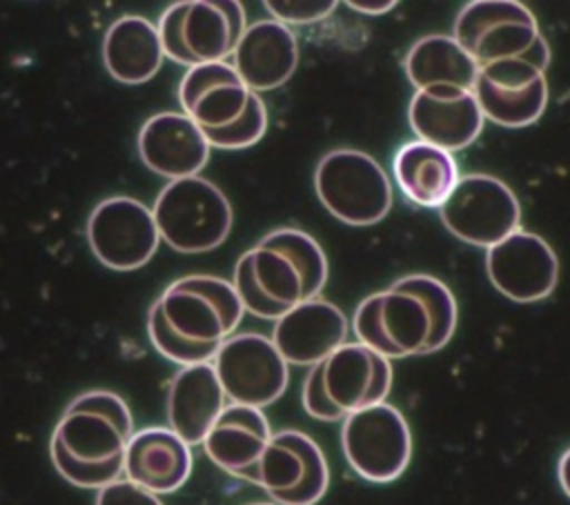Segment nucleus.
<instances>
[{
	"mask_svg": "<svg viewBox=\"0 0 570 505\" xmlns=\"http://www.w3.org/2000/svg\"><path fill=\"white\" fill-rule=\"evenodd\" d=\"M314 191L336 220L352 227L376 225L392 207L387 174L358 149L327 151L314 169Z\"/></svg>",
	"mask_w": 570,
	"mask_h": 505,
	"instance_id": "obj_4",
	"label": "nucleus"
},
{
	"mask_svg": "<svg viewBox=\"0 0 570 505\" xmlns=\"http://www.w3.org/2000/svg\"><path fill=\"white\" fill-rule=\"evenodd\" d=\"M301 403L303 409L307 412V416L323 420V423H334V420H345L343 414L330 403L325 387H323V376H321V363L309 367L305 380H303V389H301Z\"/></svg>",
	"mask_w": 570,
	"mask_h": 505,
	"instance_id": "obj_34",
	"label": "nucleus"
},
{
	"mask_svg": "<svg viewBox=\"0 0 570 505\" xmlns=\"http://www.w3.org/2000/svg\"><path fill=\"white\" fill-rule=\"evenodd\" d=\"M136 149L142 165L169 182L198 176L212 151L203 129L178 111L149 116L138 131Z\"/></svg>",
	"mask_w": 570,
	"mask_h": 505,
	"instance_id": "obj_15",
	"label": "nucleus"
},
{
	"mask_svg": "<svg viewBox=\"0 0 570 505\" xmlns=\"http://www.w3.org/2000/svg\"><path fill=\"white\" fill-rule=\"evenodd\" d=\"M191 465V445L169 427L138 429L125 449V476L156 496L180 489Z\"/></svg>",
	"mask_w": 570,
	"mask_h": 505,
	"instance_id": "obj_21",
	"label": "nucleus"
},
{
	"mask_svg": "<svg viewBox=\"0 0 570 505\" xmlns=\"http://www.w3.org/2000/svg\"><path fill=\"white\" fill-rule=\"evenodd\" d=\"M405 73L414 89L452 85L470 89L476 82L479 65L463 51L454 36L432 33L416 40L405 56Z\"/></svg>",
	"mask_w": 570,
	"mask_h": 505,
	"instance_id": "obj_25",
	"label": "nucleus"
},
{
	"mask_svg": "<svg viewBox=\"0 0 570 505\" xmlns=\"http://www.w3.org/2000/svg\"><path fill=\"white\" fill-rule=\"evenodd\" d=\"M265 9L272 13L274 20L292 27V24H312L327 18L334 9V0H265Z\"/></svg>",
	"mask_w": 570,
	"mask_h": 505,
	"instance_id": "obj_32",
	"label": "nucleus"
},
{
	"mask_svg": "<svg viewBox=\"0 0 570 505\" xmlns=\"http://www.w3.org/2000/svg\"><path fill=\"white\" fill-rule=\"evenodd\" d=\"M439 214L454 238L485 249L505 240L521 222V205L514 191L488 174L459 178Z\"/></svg>",
	"mask_w": 570,
	"mask_h": 505,
	"instance_id": "obj_8",
	"label": "nucleus"
},
{
	"mask_svg": "<svg viewBox=\"0 0 570 505\" xmlns=\"http://www.w3.org/2000/svg\"><path fill=\"white\" fill-rule=\"evenodd\" d=\"M100 58L107 73L116 82H149L165 60L158 24L136 13H125L116 18L102 36Z\"/></svg>",
	"mask_w": 570,
	"mask_h": 505,
	"instance_id": "obj_23",
	"label": "nucleus"
},
{
	"mask_svg": "<svg viewBox=\"0 0 570 505\" xmlns=\"http://www.w3.org/2000/svg\"><path fill=\"white\" fill-rule=\"evenodd\" d=\"M539 36L534 13L517 0H472L454 20V40L479 67L523 58Z\"/></svg>",
	"mask_w": 570,
	"mask_h": 505,
	"instance_id": "obj_10",
	"label": "nucleus"
},
{
	"mask_svg": "<svg viewBox=\"0 0 570 505\" xmlns=\"http://www.w3.org/2000/svg\"><path fill=\"white\" fill-rule=\"evenodd\" d=\"M245 29V7L236 0H178L158 20L165 58L187 69L225 62Z\"/></svg>",
	"mask_w": 570,
	"mask_h": 505,
	"instance_id": "obj_2",
	"label": "nucleus"
},
{
	"mask_svg": "<svg viewBox=\"0 0 570 505\" xmlns=\"http://www.w3.org/2000/svg\"><path fill=\"white\" fill-rule=\"evenodd\" d=\"M96 505H165L149 489L131 483L129 478H118L96 494Z\"/></svg>",
	"mask_w": 570,
	"mask_h": 505,
	"instance_id": "obj_35",
	"label": "nucleus"
},
{
	"mask_svg": "<svg viewBox=\"0 0 570 505\" xmlns=\"http://www.w3.org/2000/svg\"><path fill=\"white\" fill-rule=\"evenodd\" d=\"M392 174L401 194L416 207L428 209H439L461 178L454 156L423 140H410L399 147Z\"/></svg>",
	"mask_w": 570,
	"mask_h": 505,
	"instance_id": "obj_24",
	"label": "nucleus"
},
{
	"mask_svg": "<svg viewBox=\"0 0 570 505\" xmlns=\"http://www.w3.org/2000/svg\"><path fill=\"white\" fill-rule=\"evenodd\" d=\"M356 343L392 358L432 354L434 323L425 303L394 287L365 296L352 318Z\"/></svg>",
	"mask_w": 570,
	"mask_h": 505,
	"instance_id": "obj_7",
	"label": "nucleus"
},
{
	"mask_svg": "<svg viewBox=\"0 0 570 505\" xmlns=\"http://www.w3.org/2000/svg\"><path fill=\"white\" fill-rule=\"evenodd\" d=\"M131 436L105 414L67 407L53 427L51 440L80 463H109L125 456Z\"/></svg>",
	"mask_w": 570,
	"mask_h": 505,
	"instance_id": "obj_26",
	"label": "nucleus"
},
{
	"mask_svg": "<svg viewBox=\"0 0 570 505\" xmlns=\"http://www.w3.org/2000/svg\"><path fill=\"white\" fill-rule=\"evenodd\" d=\"M156 303L176 334L207 345H220L234 336L245 314L232 280L209 274H189L174 280Z\"/></svg>",
	"mask_w": 570,
	"mask_h": 505,
	"instance_id": "obj_5",
	"label": "nucleus"
},
{
	"mask_svg": "<svg viewBox=\"0 0 570 505\" xmlns=\"http://www.w3.org/2000/svg\"><path fill=\"white\" fill-rule=\"evenodd\" d=\"M160 240L178 254H205L220 247L234 211L218 185L203 176L167 182L151 207Z\"/></svg>",
	"mask_w": 570,
	"mask_h": 505,
	"instance_id": "obj_1",
	"label": "nucleus"
},
{
	"mask_svg": "<svg viewBox=\"0 0 570 505\" xmlns=\"http://www.w3.org/2000/svg\"><path fill=\"white\" fill-rule=\"evenodd\" d=\"M252 271L261 291L285 314L296 305L318 298L327 283V258L307 231L278 227L252 249Z\"/></svg>",
	"mask_w": 570,
	"mask_h": 505,
	"instance_id": "obj_3",
	"label": "nucleus"
},
{
	"mask_svg": "<svg viewBox=\"0 0 570 505\" xmlns=\"http://www.w3.org/2000/svg\"><path fill=\"white\" fill-rule=\"evenodd\" d=\"M67 407L69 409H89V412L105 414L107 418L118 423L122 429L134 434V416H131L127 403L118 394H114V392L91 389V392H85V394L76 396Z\"/></svg>",
	"mask_w": 570,
	"mask_h": 505,
	"instance_id": "obj_33",
	"label": "nucleus"
},
{
	"mask_svg": "<svg viewBox=\"0 0 570 505\" xmlns=\"http://www.w3.org/2000/svg\"><path fill=\"white\" fill-rule=\"evenodd\" d=\"M330 403L347 418L354 412L385 403L392 389V363L361 343H343L321 363Z\"/></svg>",
	"mask_w": 570,
	"mask_h": 505,
	"instance_id": "obj_16",
	"label": "nucleus"
},
{
	"mask_svg": "<svg viewBox=\"0 0 570 505\" xmlns=\"http://www.w3.org/2000/svg\"><path fill=\"white\" fill-rule=\"evenodd\" d=\"M483 111L470 89L434 85L414 91L407 107V122L419 140L445 151H461L483 129Z\"/></svg>",
	"mask_w": 570,
	"mask_h": 505,
	"instance_id": "obj_14",
	"label": "nucleus"
},
{
	"mask_svg": "<svg viewBox=\"0 0 570 505\" xmlns=\"http://www.w3.org/2000/svg\"><path fill=\"white\" fill-rule=\"evenodd\" d=\"M249 505H278V503H274V501H272V503H249Z\"/></svg>",
	"mask_w": 570,
	"mask_h": 505,
	"instance_id": "obj_38",
	"label": "nucleus"
},
{
	"mask_svg": "<svg viewBox=\"0 0 570 505\" xmlns=\"http://www.w3.org/2000/svg\"><path fill=\"white\" fill-rule=\"evenodd\" d=\"M557 478H559V485H561L563 494L570 498V447H568V449L561 454V458H559Z\"/></svg>",
	"mask_w": 570,
	"mask_h": 505,
	"instance_id": "obj_37",
	"label": "nucleus"
},
{
	"mask_svg": "<svg viewBox=\"0 0 570 505\" xmlns=\"http://www.w3.org/2000/svg\"><path fill=\"white\" fill-rule=\"evenodd\" d=\"M232 65L254 93L283 87L298 67V38L274 18L256 20L240 36Z\"/></svg>",
	"mask_w": 570,
	"mask_h": 505,
	"instance_id": "obj_18",
	"label": "nucleus"
},
{
	"mask_svg": "<svg viewBox=\"0 0 570 505\" xmlns=\"http://www.w3.org/2000/svg\"><path fill=\"white\" fill-rule=\"evenodd\" d=\"M252 91L232 62L189 67L178 85V102L200 129H223L247 109Z\"/></svg>",
	"mask_w": 570,
	"mask_h": 505,
	"instance_id": "obj_19",
	"label": "nucleus"
},
{
	"mask_svg": "<svg viewBox=\"0 0 570 505\" xmlns=\"http://www.w3.org/2000/svg\"><path fill=\"white\" fill-rule=\"evenodd\" d=\"M49 456L56 472L71 485L85 489H102L105 485L114 483L125 474V456L109 461V463H80L69 456L62 445L49 438Z\"/></svg>",
	"mask_w": 570,
	"mask_h": 505,
	"instance_id": "obj_30",
	"label": "nucleus"
},
{
	"mask_svg": "<svg viewBox=\"0 0 570 505\" xmlns=\"http://www.w3.org/2000/svg\"><path fill=\"white\" fill-rule=\"evenodd\" d=\"M227 405L212 363L180 367L167 389V420L187 445H203Z\"/></svg>",
	"mask_w": 570,
	"mask_h": 505,
	"instance_id": "obj_22",
	"label": "nucleus"
},
{
	"mask_svg": "<svg viewBox=\"0 0 570 505\" xmlns=\"http://www.w3.org/2000/svg\"><path fill=\"white\" fill-rule=\"evenodd\" d=\"M350 9L358 11V13H367V16H381V13H387L396 7L394 0H347L345 2Z\"/></svg>",
	"mask_w": 570,
	"mask_h": 505,
	"instance_id": "obj_36",
	"label": "nucleus"
},
{
	"mask_svg": "<svg viewBox=\"0 0 570 505\" xmlns=\"http://www.w3.org/2000/svg\"><path fill=\"white\" fill-rule=\"evenodd\" d=\"M147 336H149L151 345L156 347V351L160 356H165L167 360H171V363H176L180 367L212 363L216 351H218V347H220V345H207V343H191V340L183 338L180 334H176L169 327V323L165 320L158 303H154L149 307Z\"/></svg>",
	"mask_w": 570,
	"mask_h": 505,
	"instance_id": "obj_28",
	"label": "nucleus"
},
{
	"mask_svg": "<svg viewBox=\"0 0 570 505\" xmlns=\"http://www.w3.org/2000/svg\"><path fill=\"white\" fill-rule=\"evenodd\" d=\"M85 231L94 258L114 271L145 267L160 245L151 209L131 196L100 200L91 209Z\"/></svg>",
	"mask_w": 570,
	"mask_h": 505,
	"instance_id": "obj_11",
	"label": "nucleus"
},
{
	"mask_svg": "<svg viewBox=\"0 0 570 505\" xmlns=\"http://www.w3.org/2000/svg\"><path fill=\"white\" fill-rule=\"evenodd\" d=\"M272 440V427L263 409L227 403L203 440L207 458L223 472L254 483L256 465Z\"/></svg>",
	"mask_w": 570,
	"mask_h": 505,
	"instance_id": "obj_20",
	"label": "nucleus"
},
{
	"mask_svg": "<svg viewBox=\"0 0 570 505\" xmlns=\"http://www.w3.org/2000/svg\"><path fill=\"white\" fill-rule=\"evenodd\" d=\"M267 131V109L258 93L252 91V98L247 102V109L238 120L223 129H203L209 147L225 149V151H238L256 145Z\"/></svg>",
	"mask_w": 570,
	"mask_h": 505,
	"instance_id": "obj_29",
	"label": "nucleus"
},
{
	"mask_svg": "<svg viewBox=\"0 0 570 505\" xmlns=\"http://www.w3.org/2000/svg\"><path fill=\"white\" fill-rule=\"evenodd\" d=\"M232 285L245 307L247 314L256 316V318H263V320H278L281 316H285V311L274 305L258 287L256 278H254V271H252V258L249 254L245 251L236 265H234V276H232Z\"/></svg>",
	"mask_w": 570,
	"mask_h": 505,
	"instance_id": "obj_31",
	"label": "nucleus"
},
{
	"mask_svg": "<svg viewBox=\"0 0 570 505\" xmlns=\"http://www.w3.org/2000/svg\"><path fill=\"white\" fill-rule=\"evenodd\" d=\"M394 289L399 291H407L416 298H421L432 316L434 323V331H432V351L443 349L454 329H456V300L450 291V287L445 283H441L434 276L428 274H410L399 278L396 283H392Z\"/></svg>",
	"mask_w": 570,
	"mask_h": 505,
	"instance_id": "obj_27",
	"label": "nucleus"
},
{
	"mask_svg": "<svg viewBox=\"0 0 570 505\" xmlns=\"http://www.w3.org/2000/svg\"><path fill=\"white\" fill-rule=\"evenodd\" d=\"M214 372L229 403L267 407L276 403L289 383V365L269 336L240 331L220 343Z\"/></svg>",
	"mask_w": 570,
	"mask_h": 505,
	"instance_id": "obj_9",
	"label": "nucleus"
},
{
	"mask_svg": "<svg viewBox=\"0 0 570 505\" xmlns=\"http://www.w3.org/2000/svg\"><path fill=\"white\" fill-rule=\"evenodd\" d=\"M485 274L508 300L537 303L554 291L559 260L546 238L517 229L485 251Z\"/></svg>",
	"mask_w": 570,
	"mask_h": 505,
	"instance_id": "obj_13",
	"label": "nucleus"
},
{
	"mask_svg": "<svg viewBox=\"0 0 570 505\" xmlns=\"http://www.w3.org/2000/svg\"><path fill=\"white\" fill-rule=\"evenodd\" d=\"M341 447L354 474L370 483H392L412 458L410 425L394 405L379 403L343 420Z\"/></svg>",
	"mask_w": 570,
	"mask_h": 505,
	"instance_id": "obj_6",
	"label": "nucleus"
},
{
	"mask_svg": "<svg viewBox=\"0 0 570 505\" xmlns=\"http://www.w3.org/2000/svg\"><path fill=\"white\" fill-rule=\"evenodd\" d=\"M472 93L483 118L519 129L537 122L548 107V80L523 58H510L479 67Z\"/></svg>",
	"mask_w": 570,
	"mask_h": 505,
	"instance_id": "obj_12",
	"label": "nucleus"
},
{
	"mask_svg": "<svg viewBox=\"0 0 570 505\" xmlns=\"http://www.w3.org/2000/svg\"><path fill=\"white\" fill-rule=\"evenodd\" d=\"M272 343L287 365L314 367L347 338L345 314L325 298H312L274 323Z\"/></svg>",
	"mask_w": 570,
	"mask_h": 505,
	"instance_id": "obj_17",
	"label": "nucleus"
}]
</instances>
